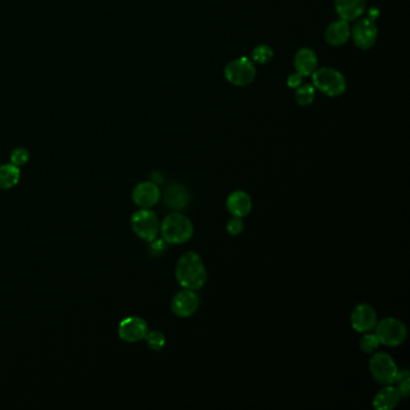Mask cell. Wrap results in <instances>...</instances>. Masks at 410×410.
Here are the masks:
<instances>
[{
  "label": "cell",
  "instance_id": "cell-1",
  "mask_svg": "<svg viewBox=\"0 0 410 410\" xmlns=\"http://www.w3.org/2000/svg\"><path fill=\"white\" fill-rule=\"evenodd\" d=\"M176 279L185 289H201L207 281V272L201 258L195 251L180 256L176 266Z\"/></svg>",
  "mask_w": 410,
  "mask_h": 410
},
{
  "label": "cell",
  "instance_id": "cell-2",
  "mask_svg": "<svg viewBox=\"0 0 410 410\" xmlns=\"http://www.w3.org/2000/svg\"><path fill=\"white\" fill-rule=\"evenodd\" d=\"M160 234L164 241L170 244H182L193 237V223L178 212L170 213L160 224Z\"/></svg>",
  "mask_w": 410,
  "mask_h": 410
},
{
  "label": "cell",
  "instance_id": "cell-3",
  "mask_svg": "<svg viewBox=\"0 0 410 410\" xmlns=\"http://www.w3.org/2000/svg\"><path fill=\"white\" fill-rule=\"evenodd\" d=\"M314 88L326 94L329 97L336 98L342 95L347 89V81L344 76L332 67H322L312 74Z\"/></svg>",
  "mask_w": 410,
  "mask_h": 410
},
{
  "label": "cell",
  "instance_id": "cell-4",
  "mask_svg": "<svg viewBox=\"0 0 410 410\" xmlns=\"http://www.w3.org/2000/svg\"><path fill=\"white\" fill-rule=\"evenodd\" d=\"M131 227L138 237L146 242H152L159 234V219L151 209H138L131 217Z\"/></svg>",
  "mask_w": 410,
  "mask_h": 410
},
{
  "label": "cell",
  "instance_id": "cell-5",
  "mask_svg": "<svg viewBox=\"0 0 410 410\" xmlns=\"http://www.w3.org/2000/svg\"><path fill=\"white\" fill-rule=\"evenodd\" d=\"M224 75L231 84L237 87H247L256 80V65L246 57H241L226 65Z\"/></svg>",
  "mask_w": 410,
  "mask_h": 410
},
{
  "label": "cell",
  "instance_id": "cell-6",
  "mask_svg": "<svg viewBox=\"0 0 410 410\" xmlns=\"http://www.w3.org/2000/svg\"><path fill=\"white\" fill-rule=\"evenodd\" d=\"M373 379L381 385H391L398 374L397 364L388 352H376L369 362Z\"/></svg>",
  "mask_w": 410,
  "mask_h": 410
},
{
  "label": "cell",
  "instance_id": "cell-7",
  "mask_svg": "<svg viewBox=\"0 0 410 410\" xmlns=\"http://www.w3.org/2000/svg\"><path fill=\"white\" fill-rule=\"evenodd\" d=\"M376 336L381 344L386 347H398L404 343L408 336V331L404 324L396 318L383 319L381 322H377Z\"/></svg>",
  "mask_w": 410,
  "mask_h": 410
},
{
  "label": "cell",
  "instance_id": "cell-8",
  "mask_svg": "<svg viewBox=\"0 0 410 410\" xmlns=\"http://www.w3.org/2000/svg\"><path fill=\"white\" fill-rule=\"evenodd\" d=\"M146 320L140 317H128L118 325V336L126 343H136L143 340L148 333Z\"/></svg>",
  "mask_w": 410,
  "mask_h": 410
},
{
  "label": "cell",
  "instance_id": "cell-9",
  "mask_svg": "<svg viewBox=\"0 0 410 410\" xmlns=\"http://www.w3.org/2000/svg\"><path fill=\"white\" fill-rule=\"evenodd\" d=\"M350 35H352V40L355 42L356 46L361 50H369L374 46V44L377 41V25L374 23V20L362 18L354 25Z\"/></svg>",
  "mask_w": 410,
  "mask_h": 410
},
{
  "label": "cell",
  "instance_id": "cell-10",
  "mask_svg": "<svg viewBox=\"0 0 410 410\" xmlns=\"http://www.w3.org/2000/svg\"><path fill=\"white\" fill-rule=\"evenodd\" d=\"M200 306V298L194 290L185 289L172 300V310L180 318L192 317Z\"/></svg>",
  "mask_w": 410,
  "mask_h": 410
},
{
  "label": "cell",
  "instance_id": "cell-11",
  "mask_svg": "<svg viewBox=\"0 0 410 410\" xmlns=\"http://www.w3.org/2000/svg\"><path fill=\"white\" fill-rule=\"evenodd\" d=\"M160 199V189L152 180L141 182L133 190V201L140 209H151Z\"/></svg>",
  "mask_w": 410,
  "mask_h": 410
},
{
  "label": "cell",
  "instance_id": "cell-12",
  "mask_svg": "<svg viewBox=\"0 0 410 410\" xmlns=\"http://www.w3.org/2000/svg\"><path fill=\"white\" fill-rule=\"evenodd\" d=\"M352 326L357 332H369L378 322L377 312L367 303H361L354 308L352 313Z\"/></svg>",
  "mask_w": 410,
  "mask_h": 410
},
{
  "label": "cell",
  "instance_id": "cell-13",
  "mask_svg": "<svg viewBox=\"0 0 410 410\" xmlns=\"http://www.w3.org/2000/svg\"><path fill=\"white\" fill-rule=\"evenodd\" d=\"M335 8L340 20L356 21L366 10V0H335Z\"/></svg>",
  "mask_w": 410,
  "mask_h": 410
},
{
  "label": "cell",
  "instance_id": "cell-14",
  "mask_svg": "<svg viewBox=\"0 0 410 410\" xmlns=\"http://www.w3.org/2000/svg\"><path fill=\"white\" fill-rule=\"evenodd\" d=\"M251 197L243 190H236L231 193L226 200V207L232 217H246L251 213Z\"/></svg>",
  "mask_w": 410,
  "mask_h": 410
},
{
  "label": "cell",
  "instance_id": "cell-15",
  "mask_svg": "<svg viewBox=\"0 0 410 410\" xmlns=\"http://www.w3.org/2000/svg\"><path fill=\"white\" fill-rule=\"evenodd\" d=\"M188 190L182 185H168L164 193V204L173 211H182L189 204Z\"/></svg>",
  "mask_w": 410,
  "mask_h": 410
},
{
  "label": "cell",
  "instance_id": "cell-16",
  "mask_svg": "<svg viewBox=\"0 0 410 410\" xmlns=\"http://www.w3.org/2000/svg\"><path fill=\"white\" fill-rule=\"evenodd\" d=\"M350 25L349 22L338 20L332 22L325 30V40L331 46H342L350 38Z\"/></svg>",
  "mask_w": 410,
  "mask_h": 410
},
{
  "label": "cell",
  "instance_id": "cell-17",
  "mask_svg": "<svg viewBox=\"0 0 410 410\" xmlns=\"http://www.w3.org/2000/svg\"><path fill=\"white\" fill-rule=\"evenodd\" d=\"M296 72L302 76H312L318 67V57L313 50L308 47L298 51L293 59Z\"/></svg>",
  "mask_w": 410,
  "mask_h": 410
},
{
  "label": "cell",
  "instance_id": "cell-18",
  "mask_svg": "<svg viewBox=\"0 0 410 410\" xmlns=\"http://www.w3.org/2000/svg\"><path fill=\"white\" fill-rule=\"evenodd\" d=\"M401 401V394L397 388L385 385L381 389L373 399V406L377 410H392L397 406Z\"/></svg>",
  "mask_w": 410,
  "mask_h": 410
},
{
  "label": "cell",
  "instance_id": "cell-19",
  "mask_svg": "<svg viewBox=\"0 0 410 410\" xmlns=\"http://www.w3.org/2000/svg\"><path fill=\"white\" fill-rule=\"evenodd\" d=\"M21 180V170L13 164H4L0 166V189L8 190L18 185Z\"/></svg>",
  "mask_w": 410,
  "mask_h": 410
},
{
  "label": "cell",
  "instance_id": "cell-20",
  "mask_svg": "<svg viewBox=\"0 0 410 410\" xmlns=\"http://www.w3.org/2000/svg\"><path fill=\"white\" fill-rule=\"evenodd\" d=\"M314 95H315V89L312 84H301L298 88H296L295 93V99L298 101V105L307 106L313 102Z\"/></svg>",
  "mask_w": 410,
  "mask_h": 410
},
{
  "label": "cell",
  "instance_id": "cell-21",
  "mask_svg": "<svg viewBox=\"0 0 410 410\" xmlns=\"http://www.w3.org/2000/svg\"><path fill=\"white\" fill-rule=\"evenodd\" d=\"M145 339H146L147 345L155 352L161 350L166 344V338H165L163 332H160V331H148Z\"/></svg>",
  "mask_w": 410,
  "mask_h": 410
},
{
  "label": "cell",
  "instance_id": "cell-22",
  "mask_svg": "<svg viewBox=\"0 0 410 410\" xmlns=\"http://www.w3.org/2000/svg\"><path fill=\"white\" fill-rule=\"evenodd\" d=\"M251 58H253V60H254L256 63H268V62H271V59L273 58L272 48L267 46V45H260V46L256 47L254 51H253Z\"/></svg>",
  "mask_w": 410,
  "mask_h": 410
},
{
  "label": "cell",
  "instance_id": "cell-23",
  "mask_svg": "<svg viewBox=\"0 0 410 410\" xmlns=\"http://www.w3.org/2000/svg\"><path fill=\"white\" fill-rule=\"evenodd\" d=\"M395 383L397 384V390L401 394V397H408L410 392V378L409 372L404 369L402 372L398 371L397 377Z\"/></svg>",
  "mask_w": 410,
  "mask_h": 410
},
{
  "label": "cell",
  "instance_id": "cell-24",
  "mask_svg": "<svg viewBox=\"0 0 410 410\" xmlns=\"http://www.w3.org/2000/svg\"><path fill=\"white\" fill-rule=\"evenodd\" d=\"M381 345V342L378 339L377 336L369 333L364 335L360 340V349L366 354H371V352H376L378 348Z\"/></svg>",
  "mask_w": 410,
  "mask_h": 410
},
{
  "label": "cell",
  "instance_id": "cell-25",
  "mask_svg": "<svg viewBox=\"0 0 410 410\" xmlns=\"http://www.w3.org/2000/svg\"><path fill=\"white\" fill-rule=\"evenodd\" d=\"M29 152L27 151L25 148H16L11 152V155H10V160H11V164H13L17 168L20 166H23L25 164L28 163L29 160Z\"/></svg>",
  "mask_w": 410,
  "mask_h": 410
},
{
  "label": "cell",
  "instance_id": "cell-26",
  "mask_svg": "<svg viewBox=\"0 0 410 410\" xmlns=\"http://www.w3.org/2000/svg\"><path fill=\"white\" fill-rule=\"evenodd\" d=\"M243 229H244V223L242 218L232 217L226 224V230L231 236H237L242 232Z\"/></svg>",
  "mask_w": 410,
  "mask_h": 410
},
{
  "label": "cell",
  "instance_id": "cell-27",
  "mask_svg": "<svg viewBox=\"0 0 410 410\" xmlns=\"http://www.w3.org/2000/svg\"><path fill=\"white\" fill-rule=\"evenodd\" d=\"M302 77H303V76L300 75L298 72L291 74V75L289 76V79H288V86H289L290 88H298L302 84Z\"/></svg>",
  "mask_w": 410,
  "mask_h": 410
},
{
  "label": "cell",
  "instance_id": "cell-28",
  "mask_svg": "<svg viewBox=\"0 0 410 410\" xmlns=\"http://www.w3.org/2000/svg\"><path fill=\"white\" fill-rule=\"evenodd\" d=\"M153 244H152V251H155V253H161V251H165V248H166V244H165V241L161 239H155L154 241H152Z\"/></svg>",
  "mask_w": 410,
  "mask_h": 410
}]
</instances>
